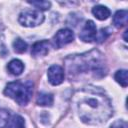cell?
<instances>
[{
	"instance_id": "obj_18",
	"label": "cell",
	"mask_w": 128,
	"mask_h": 128,
	"mask_svg": "<svg viewBox=\"0 0 128 128\" xmlns=\"http://www.w3.org/2000/svg\"><path fill=\"white\" fill-rule=\"evenodd\" d=\"M108 32H107V29H101L99 33H97V37H96V40L98 42H103L104 40L107 39L108 37Z\"/></svg>"
},
{
	"instance_id": "obj_19",
	"label": "cell",
	"mask_w": 128,
	"mask_h": 128,
	"mask_svg": "<svg viewBox=\"0 0 128 128\" xmlns=\"http://www.w3.org/2000/svg\"><path fill=\"white\" fill-rule=\"evenodd\" d=\"M110 128H128V125H127V122H126V121L117 120V121H115V122L110 126Z\"/></svg>"
},
{
	"instance_id": "obj_9",
	"label": "cell",
	"mask_w": 128,
	"mask_h": 128,
	"mask_svg": "<svg viewBox=\"0 0 128 128\" xmlns=\"http://www.w3.org/2000/svg\"><path fill=\"white\" fill-rule=\"evenodd\" d=\"M7 69L8 71L14 75V76H19L22 74V72L24 71V64L21 60L19 59H13L11 60L8 65H7Z\"/></svg>"
},
{
	"instance_id": "obj_4",
	"label": "cell",
	"mask_w": 128,
	"mask_h": 128,
	"mask_svg": "<svg viewBox=\"0 0 128 128\" xmlns=\"http://www.w3.org/2000/svg\"><path fill=\"white\" fill-rule=\"evenodd\" d=\"M45 17L40 11L26 10L20 13L19 23L25 27H36L43 23Z\"/></svg>"
},
{
	"instance_id": "obj_1",
	"label": "cell",
	"mask_w": 128,
	"mask_h": 128,
	"mask_svg": "<svg viewBox=\"0 0 128 128\" xmlns=\"http://www.w3.org/2000/svg\"><path fill=\"white\" fill-rule=\"evenodd\" d=\"M78 115L82 122L98 125L106 122L112 115V106L108 97L99 89H83L76 94Z\"/></svg>"
},
{
	"instance_id": "obj_2",
	"label": "cell",
	"mask_w": 128,
	"mask_h": 128,
	"mask_svg": "<svg viewBox=\"0 0 128 128\" xmlns=\"http://www.w3.org/2000/svg\"><path fill=\"white\" fill-rule=\"evenodd\" d=\"M66 68L70 77L92 73L93 76L99 77L105 75L104 62L99 51L93 50L80 55H74L66 59Z\"/></svg>"
},
{
	"instance_id": "obj_10",
	"label": "cell",
	"mask_w": 128,
	"mask_h": 128,
	"mask_svg": "<svg viewBox=\"0 0 128 128\" xmlns=\"http://www.w3.org/2000/svg\"><path fill=\"white\" fill-rule=\"evenodd\" d=\"M127 16L128 12L127 10H119L115 13L113 17V24L117 28H121L127 24Z\"/></svg>"
},
{
	"instance_id": "obj_17",
	"label": "cell",
	"mask_w": 128,
	"mask_h": 128,
	"mask_svg": "<svg viewBox=\"0 0 128 128\" xmlns=\"http://www.w3.org/2000/svg\"><path fill=\"white\" fill-rule=\"evenodd\" d=\"M9 112L4 109H0V128H4L7 126L9 122Z\"/></svg>"
},
{
	"instance_id": "obj_3",
	"label": "cell",
	"mask_w": 128,
	"mask_h": 128,
	"mask_svg": "<svg viewBox=\"0 0 128 128\" xmlns=\"http://www.w3.org/2000/svg\"><path fill=\"white\" fill-rule=\"evenodd\" d=\"M33 93V83L31 81H14L7 84L4 94L13 99L19 105H26Z\"/></svg>"
},
{
	"instance_id": "obj_8",
	"label": "cell",
	"mask_w": 128,
	"mask_h": 128,
	"mask_svg": "<svg viewBox=\"0 0 128 128\" xmlns=\"http://www.w3.org/2000/svg\"><path fill=\"white\" fill-rule=\"evenodd\" d=\"M49 48H50V43L47 40H42L34 43L32 46L31 54L34 57H41V56H46L49 53Z\"/></svg>"
},
{
	"instance_id": "obj_7",
	"label": "cell",
	"mask_w": 128,
	"mask_h": 128,
	"mask_svg": "<svg viewBox=\"0 0 128 128\" xmlns=\"http://www.w3.org/2000/svg\"><path fill=\"white\" fill-rule=\"evenodd\" d=\"M47 76H48V80L52 85H59L63 82L64 77H65V73H64V69L59 66V65H52L47 72Z\"/></svg>"
},
{
	"instance_id": "obj_11",
	"label": "cell",
	"mask_w": 128,
	"mask_h": 128,
	"mask_svg": "<svg viewBox=\"0 0 128 128\" xmlns=\"http://www.w3.org/2000/svg\"><path fill=\"white\" fill-rule=\"evenodd\" d=\"M93 15L98 19V20H106L109 18L111 12L110 10L103 5H97L92 9Z\"/></svg>"
},
{
	"instance_id": "obj_6",
	"label": "cell",
	"mask_w": 128,
	"mask_h": 128,
	"mask_svg": "<svg viewBox=\"0 0 128 128\" xmlns=\"http://www.w3.org/2000/svg\"><path fill=\"white\" fill-rule=\"evenodd\" d=\"M79 37L82 41L87 42V43H91L93 41H96V37H97V28L96 25L93 21L89 20L86 22V24L84 25V27L82 28Z\"/></svg>"
},
{
	"instance_id": "obj_13",
	"label": "cell",
	"mask_w": 128,
	"mask_h": 128,
	"mask_svg": "<svg viewBox=\"0 0 128 128\" xmlns=\"http://www.w3.org/2000/svg\"><path fill=\"white\" fill-rule=\"evenodd\" d=\"M7 128H25V120L20 115H14L9 119Z\"/></svg>"
},
{
	"instance_id": "obj_12",
	"label": "cell",
	"mask_w": 128,
	"mask_h": 128,
	"mask_svg": "<svg viewBox=\"0 0 128 128\" xmlns=\"http://www.w3.org/2000/svg\"><path fill=\"white\" fill-rule=\"evenodd\" d=\"M53 101H54L53 95L50 93H44V92L39 93L37 96V99H36V103L39 106H45V107L52 106Z\"/></svg>"
},
{
	"instance_id": "obj_14",
	"label": "cell",
	"mask_w": 128,
	"mask_h": 128,
	"mask_svg": "<svg viewBox=\"0 0 128 128\" xmlns=\"http://www.w3.org/2000/svg\"><path fill=\"white\" fill-rule=\"evenodd\" d=\"M115 80L123 87H127V83H128V80H127V71L126 70H118L116 73H115Z\"/></svg>"
},
{
	"instance_id": "obj_16",
	"label": "cell",
	"mask_w": 128,
	"mask_h": 128,
	"mask_svg": "<svg viewBox=\"0 0 128 128\" xmlns=\"http://www.w3.org/2000/svg\"><path fill=\"white\" fill-rule=\"evenodd\" d=\"M28 3L38 10H48L51 7V3L49 1H28Z\"/></svg>"
},
{
	"instance_id": "obj_15",
	"label": "cell",
	"mask_w": 128,
	"mask_h": 128,
	"mask_svg": "<svg viewBox=\"0 0 128 128\" xmlns=\"http://www.w3.org/2000/svg\"><path fill=\"white\" fill-rule=\"evenodd\" d=\"M27 43L20 39V38H17L14 42H13V48H14V51L17 52V53H24L26 50H27Z\"/></svg>"
},
{
	"instance_id": "obj_5",
	"label": "cell",
	"mask_w": 128,
	"mask_h": 128,
	"mask_svg": "<svg viewBox=\"0 0 128 128\" xmlns=\"http://www.w3.org/2000/svg\"><path fill=\"white\" fill-rule=\"evenodd\" d=\"M73 40H74V33L72 32V30L67 29V28L59 30L53 38L54 45L57 48H61L65 45L71 43Z\"/></svg>"
}]
</instances>
